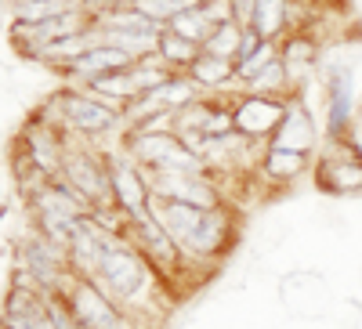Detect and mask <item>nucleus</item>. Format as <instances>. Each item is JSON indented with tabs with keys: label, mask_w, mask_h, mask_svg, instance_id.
<instances>
[{
	"label": "nucleus",
	"mask_w": 362,
	"mask_h": 329,
	"mask_svg": "<svg viewBox=\"0 0 362 329\" xmlns=\"http://www.w3.org/2000/svg\"><path fill=\"white\" fill-rule=\"evenodd\" d=\"M90 282H95L98 289H105L112 301L127 311V308H141L145 297L153 293L163 279L153 268V261H148L127 235H119L116 243L109 246V253H105V261L98 268V275Z\"/></svg>",
	"instance_id": "1"
},
{
	"label": "nucleus",
	"mask_w": 362,
	"mask_h": 329,
	"mask_svg": "<svg viewBox=\"0 0 362 329\" xmlns=\"http://www.w3.org/2000/svg\"><path fill=\"white\" fill-rule=\"evenodd\" d=\"M62 181L90 206V210H116L112 199V174H109V156L98 148L83 145L80 138H69V152L62 167Z\"/></svg>",
	"instance_id": "2"
},
{
	"label": "nucleus",
	"mask_w": 362,
	"mask_h": 329,
	"mask_svg": "<svg viewBox=\"0 0 362 329\" xmlns=\"http://www.w3.org/2000/svg\"><path fill=\"white\" fill-rule=\"evenodd\" d=\"M51 109L58 112L54 124L69 138H80V141H98L124 124V112H116L112 105H105L90 91H58L51 98Z\"/></svg>",
	"instance_id": "3"
},
{
	"label": "nucleus",
	"mask_w": 362,
	"mask_h": 329,
	"mask_svg": "<svg viewBox=\"0 0 362 329\" xmlns=\"http://www.w3.org/2000/svg\"><path fill=\"white\" fill-rule=\"evenodd\" d=\"M62 297H66V304H69L80 329H131V315L90 279L73 275V282L66 286Z\"/></svg>",
	"instance_id": "4"
},
{
	"label": "nucleus",
	"mask_w": 362,
	"mask_h": 329,
	"mask_svg": "<svg viewBox=\"0 0 362 329\" xmlns=\"http://www.w3.org/2000/svg\"><path fill=\"white\" fill-rule=\"evenodd\" d=\"M116 239H119V235L109 232L95 214L83 217V221L73 228L69 246H66L69 272H73L76 279H95V275H98V268H102V261H105V253H109V246L116 243Z\"/></svg>",
	"instance_id": "5"
},
{
	"label": "nucleus",
	"mask_w": 362,
	"mask_h": 329,
	"mask_svg": "<svg viewBox=\"0 0 362 329\" xmlns=\"http://www.w3.org/2000/svg\"><path fill=\"white\" fill-rule=\"evenodd\" d=\"M109 174H112V199L116 210L124 217H141L148 214V199H153V189H148V174L127 156H109Z\"/></svg>",
	"instance_id": "6"
},
{
	"label": "nucleus",
	"mask_w": 362,
	"mask_h": 329,
	"mask_svg": "<svg viewBox=\"0 0 362 329\" xmlns=\"http://www.w3.org/2000/svg\"><path fill=\"white\" fill-rule=\"evenodd\" d=\"M268 145L286 148V152H305V156H312L319 148V124H315V116H312V109H308L300 91L286 102V116L276 127V134L268 138Z\"/></svg>",
	"instance_id": "7"
},
{
	"label": "nucleus",
	"mask_w": 362,
	"mask_h": 329,
	"mask_svg": "<svg viewBox=\"0 0 362 329\" xmlns=\"http://www.w3.org/2000/svg\"><path fill=\"white\" fill-rule=\"evenodd\" d=\"M315 185L329 196L362 192V160L348 145H329V152L315 163Z\"/></svg>",
	"instance_id": "8"
},
{
	"label": "nucleus",
	"mask_w": 362,
	"mask_h": 329,
	"mask_svg": "<svg viewBox=\"0 0 362 329\" xmlns=\"http://www.w3.org/2000/svg\"><path fill=\"white\" fill-rule=\"evenodd\" d=\"M286 116V102L283 98H261V95H247L232 105V124L239 134L254 138H272L276 127L283 124Z\"/></svg>",
	"instance_id": "9"
},
{
	"label": "nucleus",
	"mask_w": 362,
	"mask_h": 329,
	"mask_svg": "<svg viewBox=\"0 0 362 329\" xmlns=\"http://www.w3.org/2000/svg\"><path fill=\"white\" fill-rule=\"evenodd\" d=\"M134 62H138V58H131L127 51H119V47H112V44H98L95 51H87L83 58H76L73 66H66V73L76 76V80H83V83H95V80H102V76H112V73L131 69Z\"/></svg>",
	"instance_id": "10"
},
{
	"label": "nucleus",
	"mask_w": 362,
	"mask_h": 329,
	"mask_svg": "<svg viewBox=\"0 0 362 329\" xmlns=\"http://www.w3.org/2000/svg\"><path fill=\"white\" fill-rule=\"evenodd\" d=\"M279 62L286 69L290 87H300L319 69V40L312 33H290L279 47Z\"/></svg>",
	"instance_id": "11"
},
{
	"label": "nucleus",
	"mask_w": 362,
	"mask_h": 329,
	"mask_svg": "<svg viewBox=\"0 0 362 329\" xmlns=\"http://www.w3.org/2000/svg\"><path fill=\"white\" fill-rule=\"evenodd\" d=\"M308 167H312V156H305V152H286V148L264 145L261 163H257V174L264 177L268 185H293L300 174H308Z\"/></svg>",
	"instance_id": "12"
},
{
	"label": "nucleus",
	"mask_w": 362,
	"mask_h": 329,
	"mask_svg": "<svg viewBox=\"0 0 362 329\" xmlns=\"http://www.w3.org/2000/svg\"><path fill=\"white\" fill-rule=\"evenodd\" d=\"M189 80L196 87H210V91H228V83L235 80V62H228V58H218V54H199L192 69H189Z\"/></svg>",
	"instance_id": "13"
},
{
	"label": "nucleus",
	"mask_w": 362,
	"mask_h": 329,
	"mask_svg": "<svg viewBox=\"0 0 362 329\" xmlns=\"http://www.w3.org/2000/svg\"><path fill=\"white\" fill-rule=\"evenodd\" d=\"M286 18H290V0H257L250 29H254L261 40L276 44V37L286 29Z\"/></svg>",
	"instance_id": "14"
},
{
	"label": "nucleus",
	"mask_w": 362,
	"mask_h": 329,
	"mask_svg": "<svg viewBox=\"0 0 362 329\" xmlns=\"http://www.w3.org/2000/svg\"><path fill=\"white\" fill-rule=\"evenodd\" d=\"M199 54H203L199 44H192V40H185V37L170 33V29H163V33H160L156 58H160V62H163L170 73H177V69H192V62H196Z\"/></svg>",
	"instance_id": "15"
},
{
	"label": "nucleus",
	"mask_w": 362,
	"mask_h": 329,
	"mask_svg": "<svg viewBox=\"0 0 362 329\" xmlns=\"http://www.w3.org/2000/svg\"><path fill=\"white\" fill-rule=\"evenodd\" d=\"M167 29L170 33H177V37H185V40H192V44H206L210 37H214V22H210V15L203 11V8H192V11H185V15H177L174 22H167Z\"/></svg>",
	"instance_id": "16"
},
{
	"label": "nucleus",
	"mask_w": 362,
	"mask_h": 329,
	"mask_svg": "<svg viewBox=\"0 0 362 329\" xmlns=\"http://www.w3.org/2000/svg\"><path fill=\"white\" fill-rule=\"evenodd\" d=\"M243 33H247V29L239 22H221L214 29V37L203 44V51L218 54V58H228V62H232V58H239V47H243Z\"/></svg>",
	"instance_id": "17"
},
{
	"label": "nucleus",
	"mask_w": 362,
	"mask_h": 329,
	"mask_svg": "<svg viewBox=\"0 0 362 329\" xmlns=\"http://www.w3.org/2000/svg\"><path fill=\"white\" fill-rule=\"evenodd\" d=\"M272 62H279V47L264 40L254 54H247V58H239V62H235V80H243V83L250 87V83H254Z\"/></svg>",
	"instance_id": "18"
},
{
	"label": "nucleus",
	"mask_w": 362,
	"mask_h": 329,
	"mask_svg": "<svg viewBox=\"0 0 362 329\" xmlns=\"http://www.w3.org/2000/svg\"><path fill=\"white\" fill-rule=\"evenodd\" d=\"M348 148H351V152L362 160V112L355 116V124H351V131H348V141H344Z\"/></svg>",
	"instance_id": "19"
},
{
	"label": "nucleus",
	"mask_w": 362,
	"mask_h": 329,
	"mask_svg": "<svg viewBox=\"0 0 362 329\" xmlns=\"http://www.w3.org/2000/svg\"><path fill=\"white\" fill-rule=\"evenodd\" d=\"M0 329H4V325H0Z\"/></svg>",
	"instance_id": "20"
}]
</instances>
